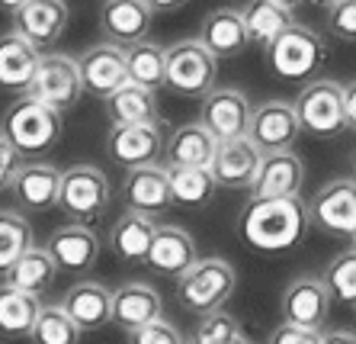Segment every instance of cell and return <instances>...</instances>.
I'll use <instances>...</instances> for the list:
<instances>
[{
    "mask_svg": "<svg viewBox=\"0 0 356 344\" xmlns=\"http://www.w3.org/2000/svg\"><path fill=\"white\" fill-rule=\"evenodd\" d=\"M308 222H312L308 203H302L298 196H289V200H250L238 216V232L250 248L280 254L302 242Z\"/></svg>",
    "mask_w": 356,
    "mask_h": 344,
    "instance_id": "1",
    "label": "cell"
},
{
    "mask_svg": "<svg viewBox=\"0 0 356 344\" xmlns=\"http://www.w3.org/2000/svg\"><path fill=\"white\" fill-rule=\"evenodd\" d=\"M61 129H65V113L35 100L29 93H19L7 107L3 123H0V132L23 155H42V151L55 148V142L61 139Z\"/></svg>",
    "mask_w": 356,
    "mask_h": 344,
    "instance_id": "2",
    "label": "cell"
},
{
    "mask_svg": "<svg viewBox=\"0 0 356 344\" xmlns=\"http://www.w3.org/2000/svg\"><path fill=\"white\" fill-rule=\"evenodd\" d=\"M238 274L225 258H199L177 283V299L193 315H209L232 299Z\"/></svg>",
    "mask_w": 356,
    "mask_h": 344,
    "instance_id": "3",
    "label": "cell"
},
{
    "mask_svg": "<svg viewBox=\"0 0 356 344\" xmlns=\"http://www.w3.org/2000/svg\"><path fill=\"white\" fill-rule=\"evenodd\" d=\"M266 65L276 77L282 81H308L327 61V49H324L321 36L308 26H289L286 33L276 39L273 45H266Z\"/></svg>",
    "mask_w": 356,
    "mask_h": 344,
    "instance_id": "4",
    "label": "cell"
},
{
    "mask_svg": "<svg viewBox=\"0 0 356 344\" xmlns=\"http://www.w3.org/2000/svg\"><path fill=\"white\" fill-rule=\"evenodd\" d=\"M296 113L302 123V132L315 139H334L347 126V103H343V84L318 77L312 84L302 87L296 97Z\"/></svg>",
    "mask_w": 356,
    "mask_h": 344,
    "instance_id": "5",
    "label": "cell"
},
{
    "mask_svg": "<svg viewBox=\"0 0 356 344\" xmlns=\"http://www.w3.org/2000/svg\"><path fill=\"white\" fill-rule=\"evenodd\" d=\"M218 58L199 39H180L167 49V87L177 97L202 100L216 87Z\"/></svg>",
    "mask_w": 356,
    "mask_h": 344,
    "instance_id": "6",
    "label": "cell"
},
{
    "mask_svg": "<svg viewBox=\"0 0 356 344\" xmlns=\"http://www.w3.org/2000/svg\"><path fill=\"white\" fill-rule=\"evenodd\" d=\"M109 200H113V187L109 177L93 164H74L61 174V194H58V210L65 212L71 222H93L106 212Z\"/></svg>",
    "mask_w": 356,
    "mask_h": 344,
    "instance_id": "7",
    "label": "cell"
},
{
    "mask_svg": "<svg viewBox=\"0 0 356 344\" xmlns=\"http://www.w3.org/2000/svg\"><path fill=\"white\" fill-rule=\"evenodd\" d=\"M29 97L49 103L55 109H71L83 93V77H81V65L71 55H61V52H45L42 55V65L35 71L33 84H29Z\"/></svg>",
    "mask_w": 356,
    "mask_h": 344,
    "instance_id": "8",
    "label": "cell"
},
{
    "mask_svg": "<svg viewBox=\"0 0 356 344\" xmlns=\"http://www.w3.org/2000/svg\"><path fill=\"white\" fill-rule=\"evenodd\" d=\"M167 139L164 123H135V126H113L106 135V155L119 168L132 171L145 164H158L164 158Z\"/></svg>",
    "mask_w": 356,
    "mask_h": 344,
    "instance_id": "9",
    "label": "cell"
},
{
    "mask_svg": "<svg viewBox=\"0 0 356 344\" xmlns=\"http://www.w3.org/2000/svg\"><path fill=\"white\" fill-rule=\"evenodd\" d=\"M308 216L331 235L356 238V177H334L308 200Z\"/></svg>",
    "mask_w": 356,
    "mask_h": 344,
    "instance_id": "10",
    "label": "cell"
},
{
    "mask_svg": "<svg viewBox=\"0 0 356 344\" xmlns=\"http://www.w3.org/2000/svg\"><path fill=\"white\" fill-rule=\"evenodd\" d=\"M250 116H254V107H250L248 93L238 91V87H212L202 97V107H199V123L216 135L218 142L244 139L250 129Z\"/></svg>",
    "mask_w": 356,
    "mask_h": 344,
    "instance_id": "11",
    "label": "cell"
},
{
    "mask_svg": "<svg viewBox=\"0 0 356 344\" xmlns=\"http://www.w3.org/2000/svg\"><path fill=\"white\" fill-rule=\"evenodd\" d=\"M331 290L324 283V277L315 274H302L296 277L286 290H282V322L289 325H302V328H318L321 331L327 315H331Z\"/></svg>",
    "mask_w": 356,
    "mask_h": 344,
    "instance_id": "12",
    "label": "cell"
},
{
    "mask_svg": "<svg viewBox=\"0 0 356 344\" xmlns=\"http://www.w3.org/2000/svg\"><path fill=\"white\" fill-rule=\"evenodd\" d=\"M298 132H302V123H298L296 103L266 100L260 107H254L248 139L264 155H270V151H289L298 142Z\"/></svg>",
    "mask_w": 356,
    "mask_h": 344,
    "instance_id": "13",
    "label": "cell"
},
{
    "mask_svg": "<svg viewBox=\"0 0 356 344\" xmlns=\"http://www.w3.org/2000/svg\"><path fill=\"white\" fill-rule=\"evenodd\" d=\"M302 184H305V161L289 148L264 155L257 177L248 190L250 200H289L302 194Z\"/></svg>",
    "mask_w": 356,
    "mask_h": 344,
    "instance_id": "14",
    "label": "cell"
},
{
    "mask_svg": "<svg viewBox=\"0 0 356 344\" xmlns=\"http://www.w3.org/2000/svg\"><path fill=\"white\" fill-rule=\"evenodd\" d=\"M45 248L55 258L58 270H65V274H87V270L97 267L103 242H99V235L87 222H67V226L51 232Z\"/></svg>",
    "mask_w": 356,
    "mask_h": 344,
    "instance_id": "15",
    "label": "cell"
},
{
    "mask_svg": "<svg viewBox=\"0 0 356 344\" xmlns=\"http://www.w3.org/2000/svg\"><path fill=\"white\" fill-rule=\"evenodd\" d=\"M81 77H83V91L106 100L113 91L129 81V65H125V49L116 42H99V45H90L83 52L81 58Z\"/></svg>",
    "mask_w": 356,
    "mask_h": 344,
    "instance_id": "16",
    "label": "cell"
},
{
    "mask_svg": "<svg viewBox=\"0 0 356 344\" xmlns=\"http://www.w3.org/2000/svg\"><path fill=\"white\" fill-rule=\"evenodd\" d=\"M154 10L145 0H103L99 3V29L106 42H116L122 49L148 39Z\"/></svg>",
    "mask_w": 356,
    "mask_h": 344,
    "instance_id": "17",
    "label": "cell"
},
{
    "mask_svg": "<svg viewBox=\"0 0 356 344\" xmlns=\"http://www.w3.org/2000/svg\"><path fill=\"white\" fill-rule=\"evenodd\" d=\"M196 260H199L196 242H193V235L180 226H158L154 242H151L148 254H145V264H148L154 274L174 277V280H180Z\"/></svg>",
    "mask_w": 356,
    "mask_h": 344,
    "instance_id": "18",
    "label": "cell"
},
{
    "mask_svg": "<svg viewBox=\"0 0 356 344\" xmlns=\"http://www.w3.org/2000/svg\"><path fill=\"white\" fill-rule=\"evenodd\" d=\"M122 200L129 210L145 212V216H158L164 212L174 196H170V171L167 164H145V168H132L125 174L122 184Z\"/></svg>",
    "mask_w": 356,
    "mask_h": 344,
    "instance_id": "19",
    "label": "cell"
},
{
    "mask_svg": "<svg viewBox=\"0 0 356 344\" xmlns=\"http://www.w3.org/2000/svg\"><path fill=\"white\" fill-rule=\"evenodd\" d=\"M260 161H264V151L244 135V139L218 142L216 158H212L209 171H212V177H216L218 187L241 190V187L254 184V177H257V171H260Z\"/></svg>",
    "mask_w": 356,
    "mask_h": 344,
    "instance_id": "20",
    "label": "cell"
},
{
    "mask_svg": "<svg viewBox=\"0 0 356 344\" xmlns=\"http://www.w3.org/2000/svg\"><path fill=\"white\" fill-rule=\"evenodd\" d=\"M196 39L206 45L216 58H238L241 52L250 45L244 13L234 7H218V10H212V13H206L202 23H199Z\"/></svg>",
    "mask_w": 356,
    "mask_h": 344,
    "instance_id": "21",
    "label": "cell"
},
{
    "mask_svg": "<svg viewBox=\"0 0 356 344\" xmlns=\"http://www.w3.org/2000/svg\"><path fill=\"white\" fill-rule=\"evenodd\" d=\"M42 55L45 52L29 42L26 36H19L17 29L3 33L0 36V87L13 93H26L42 65Z\"/></svg>",
    "mask_w": 356,
    "mask_h": 344,
    "instance_id": "22",
    "label": "cell"
},
{
    "mask_svg": "<svg viewBox=\"0 0 356 344\" xmlns=\"http://www.w3.org/2000/svg\"><path fill=\"white\" fill-rule=\"evenodd\" d=\"M67 26V3L65 0H29L23 10L13 13V29L26 36L42 52L61 39Z\"/></svg>",
    "mask_w": 356,
    "mask_h": 344,
    "instance_id": "23",
    "label": "cell"
},
{
    "mask_svg": "<svg viewBox=\"0 0 356 344\" xmlns=\"http://www.w3.org/2000/svg\"><path fill=\"white\" fill-rule=\"evenodd\" d=\"M161 312H164V299L151 283L132 280V283L113 290V325H119L122 331H135V328L161 319Z\"/></svg>",
    "mask_w": 356,
    "mask_h": 344,
    "instance_id": "24",
    "label": "cell"
},
{
    "mask_svg": "<svg viewBox=\"0 0 356 344\" xmlns=\"http://www.w3.org/2000/svg\"><path fill=\"white\" fill-rule=\"evenodd\" d=\"M61 306L81 325V331H99L113 322V290H106L97 280H77L61 296Z\"/></svg>",
    "mask_w": 356,
    "mask_h": 344,
    "instance_id": "25",
    "label": "cell"
},
{
    "mask_svg": "<svg viewBox=\"0 0 356 344\" xmlns=\"http://www.w3.org/2000/svg\"><path fill=\"white\" fill-rule=\"evenodd\" d=\"M218 139L202 123H183L167 139V168H209L216 158Z\"/></svg>",
    "mask_w": 356,
    "mask_h": 344,
    "instance_id": "26",
    "label": "cell"
},
{
    "mask_svg": "<svg viewBox=\"0 0 356 344\" xmlns=\"http://www.w3.org/2000/svg\"><path fill=\"white\" fill-rule=\"evenodd\" d=\"M61 174L55 164L49 161H33V164H23L13 180V194L23 203L26 210H51L58 206V194H61Z\"/></svg>",
    "mask_w": 356,
    "mask_h": 344,
    "instance_id": "27",
    "label": "cell"
},
{
    "mask_svg": "<svg viewBox=\"0 0 356 344\" xmlns=\"http://www.w3.org/2000/svg\"><path fill=\"white\" fill-rule=\"evenodd\" d=\"M106 119L113 126H135V123H158V91L125 81L119 91L106 97Z\"/></svg>",
    "mask_w": 356,
    "mask_h": 344,
    "instance_id": "28",
    "label": "cell"
},
{
    "mask_svg": "<svg viewBox=\"0 0 356 344\" xmlns=\"http://www.w3.org/2000/svg\"><path fill=\"white\" fill-rule=\"evenodd\" d=\"M42 312L39 293L19 290L13 283H0V335L3 338H29Z\"/></svg>",
    "mask_w": 356,
    "mask_h": 344,
    "instance_id": "29",
    "label": "cell"
},
{
    "mask_svg": "<svg viewBox=\"0 0 356 344\" xmlns=\"http://www.w3.org/2000/svg\"><path fill=\"white\" fill-rule=\"evenodd\" d=\"M154 232H158L154 219L129 210L125 216L116 219V226L109 228V248L119 260H145L151 242H154Z\"/></svg>",
    "mask_w": 356,
    "mask_h": 344,
    "instance_id": "30",
    "label": "cell"
},
{
    "mask_svg": "<svg viewBox=\"0 0 356 344\" xmlns=\"http://www.w3.org/2000/svg\"><path fill=\"white\" fill-rule=\"evenodd\" d=\"M241 13H244V23H248L250 42L260 45V49L273 45L289 26H296L292 10L282 7V3H273V0H250Z\"/></svg>",
    "mask_w": 356,
    "mask_h": 344,
    "instance_id": "31",
    "label": "cell"
},
{
    "mask_svg": "<svg viewBox=\"0 0 356 344\" xmlns=\"http://www.w3.org/2000/svg\"><path fill=\"white\" fill-rule=\"evenodd\" d=\"M125 65H129V81L148 87V91H161L167 87V49L158 42H141L125 49Z\"/></svg>",
    "mask_w": 356,
    "mask_h": 344,
    "instance_id": "32",
    "label": "cell"
},
{
    "mask_svg": "<svg viewBox=\"0 0 356 344\" xmlns=\"http://www.w3.org/2000/svg\"><path fill=\"white\" fill-rule=\"evenodd\" d=\"M7 283L19 286V290H29V293H42V290H49L58 277V264L55 258L49 254V248H29L23 258L13 264V267L3 274Z\"/></svg>",
    "mask_w": 356,
    "mask_h": 344,
    "instance_id": "33",
    "label": "cell"
},
{
    "mask_svg": "<svg viewBox=\"0 0 356 344\" xmlns=\"http://www.w3.org/2000/svg\"><path fill=\"white\" fill-rule=\"evenodd\" d=\"M170 171V196L177 206H206L212 203L218 184L209 168H167Z\"/></svg>",
    "mask_w": 356,
    "mask_h": 344,
    "instance_id": "34",
    "label": "cell"
},
{
    "mask_svg": "<svg viewBox=\"0 0 356 344\" xmlns=\"http://www.w3.org/2000/svg\"><path fill=\"white\" fill-rule=\"evenodd\" d=\"M33 248V226L13 210H0V274H7Z\"/></svg>",
    "mask_w": 356,
    "mask_h": 344,
    "instance_id": "35",
    "label": "cell"
},
{
    "mask_svg": "<svg viewBox=\"0 0 356 344\" xmlns=\"http://www.w3.org/2000/svg\"><path fill=\"white\" fill-rule=\"evenodd\" d=\"M33 344H81V325L65 312V306H42L33 325Z\"/></svg>",
    "mask_w": 356,
    "mask_h": 344,
    "instance_id": "36",
    "label": "cell"
},
{
    "mask_svg": "<svg viewBox=\"0 0 356 344\" xmlns=\"http://www.w3.org/2000/svg\"><path fill=\"white\" fill-rule=\"evenodd\" d=\"M193 344H250V338L244 335V328L234 315H228L225 309H216L209 315H199Z\"/></svg>",
    "mask_w": 356,
    "mask_h": 344,
    "instance_id": "37",
    "label": "cell"
},
{
    "mask_svg": "<svg viewBox=\"0 0 356 344\" xmlns=\"http://www.w3.org/2000/svg\"><path fill=\"white\" fill-rule=\"evenodd\" d=\"M324 283L331 296L343 306H356V248L337 254L324 270Z\"/></svg>",
    "mask_w": 356,
    "mask_h": 344,
    "instance_id": "38",
    "label": "cell"
},
{
    "mask_svg": "<svg viewBox=\"0 0 356 344\" xmlns=\"http://www.w3.org/2000/svg\"><path fill=\"white\" fill-rule=\"evenodd\" d=\"M129 344H183V335H180V328L170 325V322L161 315V319L129 331Z\"/></svg>",
    "mask_w": 356,
    "mask_h": 344,
    "instance_id": "39",
    "label": "cell"
},
{
    "mask_svg": "<svg viewBox=\"0 0 356 344\" xmlns=\"http://www.w3.org/2000/svg\"><path fill=\"white\" fill-rule=\"evenodd\" d=\"M327 29L343 42H356V0H337L327 7Z\"/></svg>",
    "mask_w": 356,
    "mask_h": 344,
    "instance_id": "40",
    "label": "cell"
},
{
    "mask_svg": "<svg viewBox=\"0 0 356 344\" xmlns=\"http://www.w3.org/2000/svg\"><path fill=\"white\" fill-rule=\"evenodd\" d=\"M19 168H23V151L17 148V145L10 142L7 135L0 132V190H7V187H13V180H17Z\"/></svg>",
    "mask_w": 356,
    "mask_h": 344,
    "instance_id": "41",
    "label": "cell"
},
{
    "mask_svg": "<svg viewBox=\"0 0 356 344\" xmlns=\"http://www.w3.org/2000/svg\"><path fill=\"white\" fill-rule=\"evenodd\" d=\"M321 338H324V331H318V328H302V325L282 322L273 335H270V344H321Z\"/></svg>",
    "mask_w": 356,
    "mask_h": 344,
    "instance_id": "42",
    "label": "cell"
},
{
    "mask_svg": "<svg viewBox=\"0 0 356 344\" xmlns=\"http://www.w3.org/2000/svg\"><path fill=\"white\" fill-rule=\"evenodd\" d=\"M343 103H347V126L356 129V81L343 84Z\"/></svg>",
    "mask_w": 356,
    "mask_h": 344,
    "instance_id": "43",
    "label": "cell"
},
{
    "mask_svg": "<svg viewBox=\"0 0 356 344\" xmlns=\"http://www.w3.org/2000/svg\"><path fill=\"white\" fill-rule=\"evenodd\" d=\"M154 13H174V10L186 7V0H145Z\"/></svg>",
    "mask_w": 356,
    "mask_h": 344,
    "instance_id": "44",
    "label": "cell"
},
{
    "mask_svg": "<svg viewBox=\"0 0 356 344\" xmlns=\"http://www.w3.org/2000/svg\"><path fill=\"white\" fill-rule=\"evenodd\" d=\"M321 344H356V335L353 331H327L321 338Z\"/></svg>",
    "mask_w": 356,
    "mask_h": 344,
    "instance_id": "45",
    "label": "cell"
},
{
    "mask_svg": "<svg viewBox=\"0 0 356 344\" xmlns=\"http://www.w3.org/2000/svg\"><path fill=\"white\" fill-rule=\"evenodd\" d=\"M26 3H29V0H0V10H3V13H10V17H13V13H17V10H23Z\"/></svg>",
    "mask_w": 356,
    "mask_h": 344,
    "instance_id": "46",
    "label": "cell"
},
{
    "mask_svg": "<svg viewBox=\"0 0 356 344\" xmlns=\"http://www.w3.org/2000/svg\"><path fill=\"white\" fill-rule=\"evenodd\" d=\"M273 3H282V7H289V10H292L296 3H302V0H273Z\"/></svg>",
    "mask_w": 356,
    "mask_h": 344,
    "instance_id": "47",
    "label": "cell"
},
{
    "mask_svg": "<svg viewBox=\"0 0 356 344\" xmlns=\"http://www.w3.org/2000/svg\"><path fill=\"white\" fill-rule=\"evenodd\" d=\"M312 3H318V7H324V10H327V7H331V3H337V0H312Z\"/></svg>",
    "mask_w": 356,
    "mask_h": 344,
    "instance_id": "48",
    "label": "cell"
},
{
    "mask_svg": "<svg viewBox=\"0 0 356 344\" xmlns=\"http://www.w3.org/2000/svg\"><path fill=\"white\" fill-rule=\"evenodd\" d=\"M353 177H356V161H353Z\"/></svg>",
    "mask_w": 356,
    "mask_h": 344,
    "instance_id": "49",
    "label": "cell"
},
{
    "mask_svg": "<svg viewBox=\"0 0 356 344\" xmlns=\"http://www.w3.org/2000/svg\"><path fill=\"white\" fill-rule=\"evenodd\" d=\"M353 248H356V238H353Z\"/></svg>",
    "mask_w": 356,
    "mask_h": 344,
    "instance_id": "50",
    "label": "cell"
}]
</instances>
